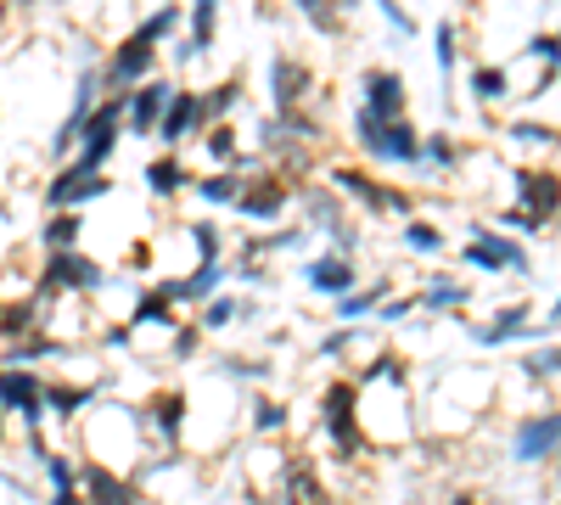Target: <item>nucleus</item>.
I'll return each instance as SVG.
<instances>
[{"label": "nucleus", "mask_w": 561, "mask_h": 505, "mask_svg": "<svg viewBox=\"0 0 561 505\" xmlns=\"http://www.w3.org/2000/svg\"><path fill=\"white\" fill-rule=\"evenodd\" d=\"M466 298H472V292H460V287H449V282H438V287L421 292V303H427V309H455V303H466Z\"/></svg>", "instance_id": "obj_28"}, {"label": "nucleus", "mask_w": 561, "mask_h": 505, "mask_svg": "<svg viewBox=\"0 0 561 505\" xmlns=\"http://www.w3.org/2000/svg\"><path fill=\"white\" fill-rule=\"evenodd\" d=\"M365 107L382 113V118H404V79L388 73V68L365 73Z\"/></svg>", "instance_id": "obj_13"}, {"label": "nucleus", "mask_w": 561, "mask_h": 505, "mask_svg": "<svg viewBox=\"0 0 561 505\" xmlns=\"http://www.w3.org/2000/svg\"><path fill=\"white\" fill-rule=\"evenodd\" d=\"M556 455H561V449H556Z\"/></svg>", "instance_id": "obj_47"}, {"label": "nucleus", "mask_w": 561, "mask_h": 505, "mask_svg": "<svg viewBox=\"0 0 561 505\" xmlns=\"http://www.w3.org/2000/svg\"><path fill=\"white\" fill-rule=\"evenodd\" d=\"M174 23H180V7H158V12H152L147 23H140L135 34H140V39H152V45H158V39H169V34H174Z\"/></svg>", "instance_id": "obj_24"}, {"label": "nucleus", "mask_w": 561, "mask_h": 505, "mask_svg": "<svg viewBox=\"0 0 561 505\" xmlns=\"http://www.w3.org/2000/svg\"><path fill=\"white\" fill-rule=\"evenodd\" d=\"M354 135H359V147L377 158V163H415L421 158V135L410 129V118H382V113L359 107Z\"/></svg>", "instance_id": "obj_1"}, {"label": "nucleus", "mask_w": 561, "mask_h": 505, "mask_svg": "<svg viewBox=\"0 0 561 505\" xmlns=\"http://www.w3.org/2000/svg\"><path fill=\"white\" fill-rule=\"evenodd\" d=\"M107 192H113V186H107L102 174L62 169V174L51 180V197H45V203H51V208H79V203H96V197H107Z\"/></svg>", "instance_id": "obj_9"}, {"label": "nucleus", "mask_w": 561, "mask_h": 505, "mask_svg": "<svg viewBox=\"0 0 561 505\" xmlns=\"http://www.w3.org/2000/svg\"><path fill=\"white\" fill-rule=\"evenodd\" d=\"M511 449H517V461H545V455H556V449H561V410H550V416L528 422Z\"/></svg>", "instance_id": "obj_12"}, {"label": "nucleus", "mask_w": 561, "mask_h": 505, "mask_svg": "<svg viewBox=\"0 0 561 505\" xmlns=\"http://www.w3.org/2000/svg\"><path fill=\"white\" fill-rule=\"evenodd\" d=\"M147 186H152L158 197H174V192L185 186V169H180L174 158H163V163H147Z\"/></svg>", "instance_id": "obj_20"}, {"label": "nucleus", "mask_w": 561, "mask_h": 505, "mask_svg": "<svg viewBox=\"0 0 561 505\" xmlns=\"http://www.w3.org/2000/svg\"><path fill=\"white\" fill-rule=\"evenodd\" d=\"M90 399H96V388H68V382H45V404H51L57 416H73V410H84Z\"/></svg>", "instance_id": "obj_18"}, {"label": "nucleus", "mask_w": 561, "mask_h": 505, "mask_svg": "<svg viewBox=\"0 0 561 505\" xmlns=\"http://www.w3.org/2000/svg\"><path fill=\"white\" fill-rule=\"evenodd\" d=\"M51 505H84V500H79V494H73V489H68V494H57V500H51Z\"/></svg>", "instance_id": "obj_41"}, {"label": "nucleus", "mask_w": 561, "mask_h": 505, "mask_svg": "<svg viewBox=\"0 0 561 505\" xmlns=\"http://www.w3.org/2000/svg\"><path fill=\"white\" fill-rule=\"evenodd\" d=\"M354 382H332V393H325V427H332V444L348 455L359 449V422H354Z\"/></svg>", "instance_id": "obj_6"}, {"label": "nucleus", "mask_w": 561, "mask_h": 505, "mask_svg": "<svg viewBox=\"0 0 561 505\" xmlns=\"http://www.w3.org/2000/svg\"><path fill=\"white\" fill-rule=\"evenodd\" d=\"M280 208H287V180H280V174H259V180H248L242 197H237V214H248V219H259V225L280 219Z\"/></svg>", "instance_id": "obj_5"}, {"label": "nucleus", "mask_w": 561, "mask_h": 505, "mask_svg": "<svg viewBox=\"0 0 561 505\" xmlns=\"http://www.w3.org/2000/svg\"><path fill=\"white\" fill-rule=\"evenodd\" d=\"M534 57H545V62H556V68H561V39H550V34H545V39H534Z\"/></svg>", "instance_id": "obj_36"}, {"label": "nucleus", "mask_w": 561, "mask_h": 505, "mask_svg": "<svg viewBox=\"0 0 561 505\" xmlns=\"http://www.w3.org/2000/svg\"><path fill=\"white\" fill-rule=\"evenodd\" d=\"M169 96H174V84H169V79H152V84H140L135 96L124 102V118H129V129L152 135V129H158V118H163V107H169Z\"/></svg>", "instance_id": "obj_7"}, {"label": "nucleus", "mask_w": 561, "mask_h": 505, "mask_svg": "<svg viewBox=\"0 0 561 505\" xmlns=\"http://www.w3.org/2000/svg\"><path fill=\"white\" fill-rule=\"evenodd\" d=\"M192 237H197V259L203 264H219V231H214V225H197Z\"/></svg>", "instance_id": "obj_31"}, {"label": "nucleus", "mask_w": 561, "mask_h": 505, "mask_svg": "<svg viewBox=\"0 0 561 505\" xmlns=\"http://www.w3.org/2000/svg\"><path fill=\"white\" fill-rule=\"evenodd\" d=\"M550 314H556V320H561V298H556V309H550Z\"/></svg>", "instance_id": "obj_42"}, {"label": "nucleus", "mask_w": 561, "mask_h": 505, "mask_svg": "<svg viewBox=\"0 0 561 505\" xmlns=\"http://www.w3.org/2000/svg\"><path fill=\"white\" fill-rule=\"evenodd\" d=\"M332 186H337V192H354L359 203H370L377 214H404V208H410L404 192H388V186H377V180H365V174H354V169H337Z\"/></svg>", "instance_id": "obj_10"}, {"label": "nucleus", "mask_w": 561, "mask_h": 505, "mask_svg": "<svg viewBox=\"0 0 561 505\" xmlns=\"http://www.w3.org/2000/svg\"><path fill=\"white\" fill-rule=\"evenodd\" d=\"M309 287H320V292H348V287H354V264H348V259H320V264H309Z\"/></svg>", "instance_id": "obj_17"}, {"label": "nucleus", "mask_w": 561, "mask_h": 505, "mask_svg": "<svg viewBox=\"0 0 561 505\" xmlns=\"http://www.w3.org/2000/svg\"><path fill=\"white\" fill-rule=\"evenodd\" d=\"M102 282H107L102 264H90L79 248H62V253H51V264H45V287H39V292H45V298H62V292L73 298V292H96ZM45 298H39V303H45Z\"/></svg>", "instance_id": "obj_3"}, {"label": "nucleus", "mask_w": 561, "mask_h": 505, "mask_svg": "<svg viewBox=\"0 0 561 505\" xmlns=\"http://www.w3.org/2000/svg\"><path fill=\"white\" fill-rule=\"evenodd\" d=\"M377 7H382V12L393 18V28H399V34H415V23H410V18H404L399 7H393V0H377Z\"/></svg>", "instance_id": "obj_38"}, {"label": "nucleus", "mask_w": 561, "mask_h": 505, "mask_svg": "<svg viewBox=\"0 0 561 505\" xmlns=\"http://www.w3.org/2000/svg\"><path fill=\"white\" fill-rule=\"evenodd\" d=\"M472 90H478L483 102H500V96H505V73H500V68H478V73H472Z\"/></svg>", "instance_id": "obj_26"}, {"label": "nucleus", "mask_w": 561, "mask_h": 505, "mask_svg": "<svg viewBox=\"0 0 561 505\" xmlns=\"http://www.w3.org/2000/svg\"><path fill=\"white\" fill-rule=\"evenodd\" d=\"M511 332H523V303H517V309H505V314H500V320H494V326H489V332H483V343H489V348H494V343H505V337H511Z\"/></svg>", "instance_id": "obj_27"}, {"label": "nucleus", "mask_w": 561, "mask_h": 505, "mask_svg": "<svg viewBox=\"0 0 561 505\" xmlns=\"http://www.w3.org/2000/svg\"><path fill=\"white\" fill-rule=\"evenodd\" d=\"M118 135H124V102L113 96V102H102V107H90V124H84V152L68 163V169H79V174H102V163H107V152L118 147Z\"/></svg>", "instance_id": "obj_2"}, {"label": "nucleus", "mask_w": 561, "mask_h": 505, "mask_svg": "<svg viewBox=\"0 0 561 505\" xmlns=\"http://www.w3.org/2000/svg\"><path fill=\"white\" fill-rule=\"evenodd\" d=\"M421 152L433 158V169H449V163H455V147L444 141V135H427V147H421Z\"/></svg>", "instance_id": "obj_33"}, {"label": "nucleus", "mask_w": 561, "mask_h": 505, "mask_svg": "<svg viewBox=\"0 0 561 505\" xmlns=\"http://www.w3.org/2000/svg\"><path fill=\"white\" fill-rule=\"evenodd\" d=\"M438 62L455 68V34H449V28H438Z\"/></svg>", "instance_id": "obj_37"}, {"label": "nucleus", "mask_w": 561, "mask_h": 505, "mask_svg": "<svg viewBox=\"0 0 561 505\" xmlns=\"http://www.w3.org/2000/svg\"><path fill=\"white\" fill-rule=\"evenodd\" d=\"M545 371H561V348H550V354L534 359V377H545Z\"/></svg>", "instance_id": "obj_40"}, {"label": "nucleus", "mask_w": 561, "mask_h": 505, "mask_svg": "<svg viewBox=\"0 0 561 505\" xmlns=\"http://www.w3.org/2000/svg\"><path fill=\"white\" fill-rule=\"evenodd\" d=\"M79 214H68V208H57L51 214V225H45V248H51V253H62V248H73L79 242Z\"/></svg>", "instance_id": "obj_19"}, {"label": "nucleus", "mask_w": 561, "mask_h": 505, "mask_svg": "<svg viewBox=\"0 0 561 505\" xmlns=\"http://www.w3.org/2000/svg\"><path fill=\"white\" fill-rule=\"evenodd\" d=\"M511 141H534V147H550L556 129H539V124H511Z\"/></svg>", "instance_id": "obj_32"}, {"label": "nucleus", "mask_w": 561, "mask_h": 505, "mask_svg": "<svg viewBox=\"0 0 561 505\" xmlns=\"http://www.w3.org/2000/svg\"><path fill=\"white\" fill-rule=\"evenodd\" d=\"M377 298H382V292H348V298L337 303V314H365V309L377 303Z\"/></svg>", "instance_id": "obj_34"}, {"label": "nucleus", "mask_w": 561, "mask_h": 505, "mask_svg": "<svg viewBox=\"0 0 561 505\" xmlns=\"http://www.w3.org/2000/svg\"><path fill=\"white\" fill-rule=\"evenodd\" d=\"M208 147H214V158H230V147H237V135H230V129H214V141H208Z\"/></svg>", "instance_id": "obj_39"}, {"label": "nucleus", "mask_w": 561, "mask_h": 505, "mask_svg": "<svg viewBox=\"0 0 561 505\" xmlns=\"http://www.w3.org/2000/svg\"><path fill=\"white\" fill-rule=\"evenodd\" d=\"M230 314H237V303H230V298H214L203 320H208V326H225V320H230Z\"/></svg>", "instance_id": "obj_35"}, {"label": "nucleus", "mask_w": 561, "mask_h": 505, "mask_svg": "<svg viewBox=\"0 0 561 505\" xmlns=\"http://www.w3.org/2000/svg\"><path fill=\"white\" fill-rule=\"evenodd\" d=\"M556 73H561V68H556Z\"/></svg>", "instance_id": "obj_46"}, {"label": "nucleus", "mask_w": 561, "mask_h": 505, "mask_svg": "<svg viewBox=\"0 0 561 505\" xmlns=\"http://www.w3.org/2000/svg\"><path fill=\"white\" fill-rule=\"evenodd\" d=\"M45 478H51V489H57V494L79 489V467L68 461V455H51V461H45Z\"/></svg>", "instance_id": "obj_25"}, {"label": "nucleus", "mask_w": 561, "mask_h": 505, "mask_svg": "<svg viewBox=\"0 0 561 505\" xmlns=\"http://www.w3.org/2000/svg\"><path fill=\"white\" fill-rule=\"evenodd\" d=\"M203 124V96H169V107H163V118H158V135L163 141H180V135H192Z\"/></svg>", "instance_id": "obj_14"}, {"label": "nucleus", "mask_w": 561, "mask_h": 505, "mask_svg": "<svg viewBox=\"0 0 561 505\" xmlns=\"http://www.w3.org/2000/svg\"><path fill=\"white\" fill-rule=\"evenodd\" d=\"M0 18H7V7H0Z\"/></svg>", "instance_id": "obj_45"}, {"label": "nucleus", "mask_w": 561, "mask_h": 505, "mask_svg": "<svg viewBox=\"0 0 561 505\" xmlns=\"http://www.w3.org/2000/svg\"><path fill=\"white\" fill-rule=\"evenodd\" d=\"M404 242H410L415 253H438V248H444V237L433 231V225H410V231H404Z\"/></svg>", "instance_id": "obj_29"}, {"label": "nucleus", "mask_w": 561, "mask_h": 505, "mask_svg": "<svg viewBox=\"0 0 561 505\" xmlns=\"http://www.w3.org/2000/svg\"><path fill=\"white\" fill-rule=\"evenodd\" d=\"M309 90V73L287 57H275V113H293V102Z\"/></svg>", "instance_id": "obj_16"}, {"label": "nucleus", "mask_w": 561, "mask_h": 505, "mask_svg": "<svg viewBox=\"0 0 561 505\" xmlns=\"http://www.w3.org/2000/svg\"><path fill=\"white\" fill-rule=\"evenodd\" d=\"M214 12H219V0H197L192 7V51H208L214 45Z\"/></svg>", "instance_id": "obj_21"}, {"label": "nucleus", "mask_w": 561, "mask_h": 505, "mask_svg": "<svg viewBox=\"0 0 561 505\" xmlns=\"http://www.w3.org/2000/svg\"><path fill=\"white\" fill-rule=\"evenodd\" d=\"M135 320H169V292L163 287L147 292V298H140V309H135Z\"/></svg>", "instance_id": "obj_30"}, {"label": "nucleus", "mask_w": 561, "mask_h": 505, "mask_svg": "<svg viewBox=\"0 0 561 505\" xmlns=\"http://www.w3.org/2000/svg\"><path fill=\"white\" fill-rule=\"evenodd\" d=\"M152 51H158L152 39H140V34H129V39L118 45V51H113V68H107L102 79H107V84H140V79L152 73Z\"/></svg>", "instance_id": "obj_8"}, {"label": "nucleus", "mask_w": 561, "mask_h": 505, "mask_svg": "<svg viewBox=\"0 0 561 505\" xmlns=\"http://www.w3.org/2000/svg\"><path fill=\"white\" fill-rule=\"evenodd\" d=\"M0 410H23L28 422H39V410H45V382L28 371V365H7V371H0Z\"/></svg>", "instance_id": "obj_4"}, {"label": "nucleus", "mask_w": 561, "mask_h": 505, "mask_svg": "<svg viewBox=\"0 0 561 505\" xmlns=\"http://www.w3.org/2000/svg\"><path fill=\"white\" fill-rule=\"evenodd\" d=\"M298 7L314 18L320 34H337V18H343V0H298Z\"/></svg>", "instance_id": "obj_23"}, {"label": "nucleus", "mask_w": 561, "mask_h": 505, "mask_svg": "<svg viewBox=\"0 0 561 505\" xmlns=\"http://www.w3.org/2000/svg\"><path fill=\"white\" fill-rule=\"evenodd\" d=\"M0 438H7V422H0Z\"/></svg>", "instance_id": "obj_43"}, {"label": "nucleus", "mask_w": 561, "mask_h": 505, "mask_svg": "<svg viewBox=\"0 0 561 505\" xmlns=\"http://www.w3.org/2000/svg\"><path fill=\"white\" fill-rule=\"evenodd\" d=\"M455 505H472V500H455Z\"/></svg>", "instance_id": "obj_44"}, {"label": "nucleus", "mask_w": 561, "mask_h": 505, "mask_svg": "<svg viewBox=\"0 0 561 505\" xmlns=\"http://www.w3.org/2000/svg\"><path fill=\"white\" fill-rule=\"evenodd\" d=\"M517 192H523V208H534V219H550L561 208V174L550 169H523L517 174Z\"/></svg>", "instance_id": "obj_11"}, {"label": "nucleus", "mask_w": 561, "mask_h": 505, "mask_svg": "<svg viewBox=\"0 0 561 505\" xmlns=\"http://www.w3.org/2000/svg\"><path fill=\"white\" fill-rule=\"evenodd\" d=\"M79 483L90 489V505H135L129 483H124V478H113L107 467H84V472H79Z\"/></svg>", "instance_id": "obj_15"}, {"label": "nucleus", "mask_w": 561, "mask_h": 505, "mask_svg": "<svg viewBox=\"0 0 561 505\" xmlns=\"http://www.w3.org/2000/svg\"><path fill=\"white\" fill-rule=\"evenodd\" d=\"M197 197H203V203H237V197H242V180H237V174L197 180Z\"/></svg>", "instance_id": "obj_22"}]
</instances>
